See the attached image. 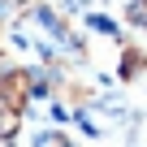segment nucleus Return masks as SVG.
Masks as SVG:
<instances>
[{"mask_svg":"<svg viewBox=\"0 0 147 147\" xmlns=\"http://www.w3.org/2000/svg\"><path fill=\"white\" fill-rule=\"evenodd\" d=\"M147 69V52L134 48V43H121V61H117V78L121 82H134L138 74Z\"/></svg>","mask_w":147,"mask_h":147,"instance_id":"1","label":"nucleus"},{"mask_svg":"<svg viewBox=\"0 0 147 147\" xmlns=\"http://www.w3.org/2000/svg\"><path fill=\"white\" fill-rule=\"evenodd\" d=\"M78 18H82V26H87V30H95V35H108L117 48L125 43V39H121V22H113L108 13H100V9H87V13H78Z\"/></svg>","mask_w":147,"mask_h":147,"instance_id":"2","label":"nucleus"},{"mask_svg":"<svg viewBox=\"0 0 147 147\" xmlns=\"http://www.w3.org/2000/svg\"><path fill=\"white\" fill-rule=\"evenodd\" d=\"M121 18L134 35H147V0H125L121 5Z\"/></svg>","mask_w":147,"mask_h":147,"instance_id":"3","label":"nucleus"},{"mask_svg":"<svg viewBox=\"0 0 147 147\" xmlns=\"http://www.w3.org/2000/svg\"><path fill=\"white\" fill-rule=\"evenodd\" d=\"M22 121H26V113H22V108L0 104V138H18V134H22Z\"/></svg>","mask_w":147,"mask_h":147,"instance_id":"4","label":"nucleus"}]
</instances>
